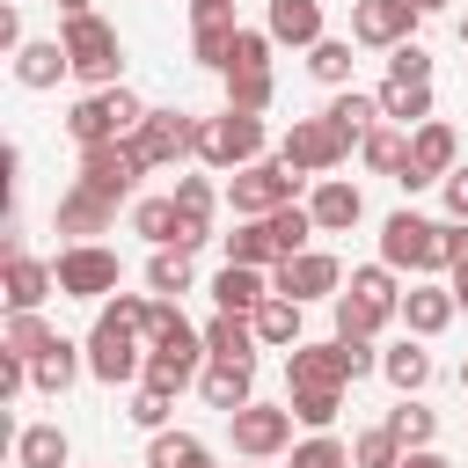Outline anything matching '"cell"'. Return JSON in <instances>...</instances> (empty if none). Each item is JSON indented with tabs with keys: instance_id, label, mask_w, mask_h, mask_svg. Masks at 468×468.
Here are the masks:
<instances>
[{
	"instance_id": "cell-63",
	"label": "cell",
	"mask_w": 468,
	"mask_h": 468,
	"mask_svg": "<svg viewBox=\"0 0 468 468\" xmlns=\"http://www.w3.org/2000/svg\"><path fill=\"white\" fill-rule=\"evenodd\" d=\"M249 468H263V461H249Z\"/></svg>"
},
{
	"instance_id": "cell-39",
	"label": "cell",
	"mask_w": 468,
	"mask_h": 468,
	"mask_svg": "<svg viewBox=\"0 0 468 468\" xmlns=\"http://www.w3.org/2000/svg\"><path fill=\"white\" fill-rule=\"evenodd\" d=\"M285 402H292V424L329 431V424H336V410H344V388H285Z\"/></svg>"
},
{
	"instance_id": "cell-5",
	"label": "cell",
	"mask_w": 468,
	"mask_h": 468,
	"mask_svg": "<svg viewBox=\"0 0 468 468\" xmlns=\"http://www.w3.org/2000/svg\"><path fill=\"white\" fill-rule=\"evenodd\" d=\"M197 161L219 168V176L263 161V117H249V110H219V117H205V124H197Z\"/></svg>"
},
{
	"instance_id": "cell-43",
	"label": "cell",
	"mask_w": 468,
	"mask_h": 468,
	"mask_svg": "<svg viewBox=\"0 0 468 468\" xmlns=\"http://www.w3.org/2000/svg\"><path fill=\"white\" fill-rule=\"evenodd\" d=\"M271 234H278V256H300V249H314V212L307 205H285V212H271Z\"/></svg>"
},
{
	"instance_id": "cell-10",
	"label": "cell",
	"mask_w": 468,
	"mask_h": 468,
	"mask_svg": "<svg viewBox=\"0 0 468 468\" xmlns=\"http://www.w3.org/2000/svg\"><path fill=\"white\" fill-rule=\"evenodd\" d=\"M139 176H146V161L132 154V139H117V146H88L80 154V190L88 197H102V205H132V190H139Z\"/></svg>"
},
{
	"instance_id": "cell-46",
	"label": "cell",
	"mask_w": 468,
	"mask_h": 468,
	"mask_svg": "<svg viewBox=\"0 0 468 468\" xmlns=\"http://www.w3.org/2000/svg\"><path fill=\"white\" fill-rule=\"evenodd\" d=\"M292 468H351V446L336 431H307V439H292Z\"/></svg>"
},
{
	"instance_id": "cell-55",
	"label": "cell",
	"mask_w": 468,
	"mask_h": 468,
	"mask_svg": "<svg viewBox=\"0 0 468 468\" xmlns=\"http://www.w3.org/2000/svg\"><path fill=\"white\" fill-rule=\"evenodd\" d=\"M439 197H446V219H468V161H461V168L439 183Z\"/></svg>"
},
{
	"instance_id": "cell-20",
	"label": "cell",
	"mask_w": 468,
	"mask_h": 468,
	"mask_svg": "<svg viewBox=\"0 0 468 468\" xmlns=\"http://www.w3.org/2000/svg\"><path fill=\"white\" fill-rule=\"evenodd\" d=\"M263 29H271V44H292V51H314L329 37L322 0H263Z\"/></svg>"
},
{
	"instance_id": "cell-22",
	"label": "cell",
	"mask_w": 468,
	"mask_h": 468,
	"mask_svg": "<svg viewBox=\"0 0 468 468\" xmlns=\"http://www.w3.org/2000/svg\"><path fill=\"white\" fill-rule=\"evenodd\" d=\"M271 292H278V285H271V271H249V263H219V278H212V314H256Z\"/></svg>"
},
{
	"instance_id": "cell-27",
	"label": "cell",
	"mask_w": 468,
	"mask_h": 468,
	"mask_svg": "<svg viewBox=\"0 0 468 468\" xmlns=\"http://www.w3.org/2000/svg\"><path fill=\"white\" fill-rule=\"evenodd\" d=\"M80 373H88V344H73V336H58L44 358H29V388L37 395H66Z\"/></svg>"
},
{
	"instance_id": "cell-35",
	"label": "cell",
	"mask_w": 468,
	"mask_h": 468,
	"mask_svg": "<svg viewBox=\"0 0 468 468\" xmlns=\"http://www.w3.org/2000/svg\"><path fill=\"white\" fill-rule=\"evenodd\" d=\"M132 234H146L154 249H176V241H183V212H176V197H139V205H132Z\"/></svg>"
},
{
	"instance_id": "cell-38",
	"label": "cell",
	"mask_w": 468,
	"mask_h": 468,
	"mask_svg": "<svg viewBox=\"0 0 468 468\" xmlns=\"http://www.w3.org/2000/svg\"><path fill=\"white\" fill-rule=\"evenodd\" d=\"M190 285H197V278H190V256H183V249H154V256H146V292H154V300H183Z\"/></svg>"
},
{
	"instance_id": "cell-49",
	"label": "cell",
	"mask_w": 468,
	"mask_h": 468,
	"mask_svg": "<svg viewBox=\"0 0 468 468\" xmlns=\"http://www.w3.org/2000/svg\"><path fill=\"white\" fill-rule=\"evenodd\" d=\"M168 197H176L190 219H212V212H219V190H212V176H176V190H168Z\"/></svg>"
},
{
	"instance_id": "cell-32",
	"label": "cell",
	"mask_w": 468,
	"mask_h": 468,
	"mask_svg": "<svg viewBox=\"0 0 468 468\" xmlns=\"http://www.w3.org/2000/svg\"><path fill=\"white\" fill-rule=\"evenodd\" d=\"M227 263H249V271H278L285 256H278V234H271V219H234V234H227Z\"/></svg>"
},
{
	"instance_id": "cell-19",
	"label": "cell",
	"mask_w": 468,
	"mask_h": 468,
	"mask_svg": "<svg viewBox=\"0 0 468 468\" xmlns=\"http://www.w3.org/2000/svg\"><path fill=\"white\" fill-rule=\"evenodd\" d=\"M0 292H7V314H44V300L58 292V278H51V263H37V256L22 249V256H7Z\"/></svg>"
},
{
	"instance_id": "cell-58",
	"label": "cell",
	"mask_w": 468,
	"mask_h": 468,
	"mask_svg": "<svg viewBox=\"0 0 468 468\" xmlns=\"http://www.w3.org/2000/svg\"><path fill=\"white\" fill-rule=\"evenodd\" d=\"M453 300H461V314H468V271H453Z\"/></svg>"
},
{
	"instance_id": "cell-30",
	"label": "cell",
	"mask_w": 468,
	"mask_h": 468,
	"mask_svg": "<svg viewBox=\"0 0 468 468\" xmlns=\"http://www.w3.org/2000/svg\"><path fill=\"white\" fill-rule=\"evenodd\" d=\"M300 314H307L300 300L271 292V300H263V307L249 314V322H256V344H263V351H292V344H307V336H300Z\"/></svg>"
},
{
	"instance_id": "cell-11",
	"label": "cell",
	"mask_w": 468,
	"mask_h": 468,
	"mask_svg": "<svg viewBox=\"0 0 468 468\" xmlns=\"http://www.w3.org/2000/svg\"><path fill=\"white\" fill-rule=\"evenodd\" d=\"M417 22H424L417 0H351V44H366V51L417 44Z\"/></svg>"
},
{
	"instance_id": "cell-8",
	"label": "cell",
	"mask_w": 468,
	"mask_h": 468,
	"mask_svg": "<svg viewBox=\"0 0 468 468\" xmlns=\"http://www.w3.org/2000/svg\"><path fill=\"white\" fill-rule=\"evenodd\" d=\"M197 124L205 117H190V110H146V124L132 132V154L146 161V176L176 168V161H197Z\"/></svg>"
},
{
	"instance_id": "cell-36",
	"label": "cell",
	"mask_w": 468,
	"mask_h": 468,
	"mask_svg": "<svg viewBox=\"0 0 468 468\" xmlns=\"http://www.w3.org/2000/svg\"><path fill=\"white\" fill-rule=\"evenodd\" d=\"M219 80H227V110H249V117H263L271 95H278L271 66H241V73H219Z\"/></svg>"
},
{
	"instance_id": "cell-34",
	"label": "cell",
	"mask_w": 468,
	"mask_h": 468,
	"mask_svg": "<svg viewBox=\"0 0 468 468\" xmlns=\"http://www.w3.org/2000/svg\"><path fill=\"white\" fill-rule=\"evenodd\" d=\"M344 292H358V300H366L380 322H395V314H402V285H395V271H388V263H358Z\"/></svg>"
},
{
	"instance_id": "cell-28",
	"label": "cell",
	"mask_w": 468,
	"mask_h": 468,
	"mask_svg": "<svg viewBox=\"0 0 468 468\" xmlns=\"http://www.w3.org/2000/svg\"><path fill=\"white\" fill-rule=\"evenodd\" d=\"M380 380H388L395 395H424V380H431V351H424V336L388 344V351H380Z\"/></svg>"
},
{
	"instance_id": "cell-54",
	"label": "cell",
	"mask_w": 468,
	"mask_h": 468,
	"mask_svg": "<svg viewBox=\"0 0 468 468\" xmlns=\"http://www.w3.org/2000/svg\"><path fill=\"white\" fill-rule=\"evenodd\" d=\"M439 241H446V271H468V219H439Z\"/></svg>"
},
{
	"instance_id": "cell-21",
	"label": "cell",
	"mask_w": 468,
	"mask_h": 468,
	"mask_svg": "<svg viewBox=\"0 0 468 468\" xmlns=\"http://www.w3.org/2000/svg\"><path fill=\"white\" fill-rule=\"evenodd\" d=\"M307 212H314V227H322V234H351V227L366 219V197H358V183L322 176V183L307 190Z\"/></svg>"
},
{
	"instance_id": "cell-24",
	"label": "cell",
	"mask_w": 468,
	"mask_h": 468,
	"mask_svg": "<svg viewBox=\"0 0 468 468\" xmlns=\"http://www.w3.org/2000/svg\"><path fill=\"white\" fill-rule=\"evenodd\" d=\"M197 395H205V410H219V417H234V410H249L256 402V366H205L197 373Z\"/></svg>"
},
{
	"instance_id": "cell-37",
	"label": "cell",
	"mask_w": 468,
	"mask_h": 468,
	"mask_svg": "<svg viewBox=\"0 0 468 468\" xmlns=\"http://www.w3.org/2000/svg\"><path fill=\"white\" fill-rule=\"evenodd\" d=\"M358 161H366L373 176H388V183H395V176L410 168V132H402V124H380V132L358 146Z\"/></svg>"
},
{
	"instance_id": "cell-53",
	"label": "cell",
	"mask_w": 468,
	"mask_h": 468,
	"mask_svg": "<svg viewBox=\"0 0 468 468\" xmlns=\"http://www.w3.org/2000/svg\"><path fill=\"white\" fill-rule=\"evenodd\" d=\"M22 388H29V358H22V351H7V344H0V402H15V395H22Z\"/></svg>"
},
{
	"instance_id": "cell-15",
	"label": "cell",
	"mask_w": 468,
	"mask_h": 468,
	"mask_svg": "<svg viewBox=\"0 0 468 468\" xmlns=\"http://www.w3.org/2000/svg\"><path fill=\"white\" fill-rule=\"evenodd\" d=\"M234 37H241L234 0H219V7H190V58H197L205 73H227V66H234Z\"/></svg>"
},
{
	"instance_id": "cell-17",
	"label": "cell",
	"mask_w": 468,
	"mask_h": 468,
	"mask_svg": "<svg viewBox=\"0 0 468 468\" xmlns=\"http://www.w3.org/2000/svg\"><path fill=\"white\" fill-rule=\"evenodd\" d=\"M461 314V300H453V285H439V278H417V285H402V329L410 336H439L446 322Z\"/></svg>"
},
{
	"instance_id": "cell-62",
	"label": "cell",
	"mask_w": 468,
	"mask_h": 468,
	"mask_svg": "<svg viewBox=\"0 0 468 468\" xmlns=\"http://www.w3.org/2000/svg\"><path fill=\"white\" fill-rule=\"evenodd\" d=\"M461 388H468V358H461Z\"/></svg>"
},
{
	"instance_id": "cell-40",
	"label": "cell",
	"mask_w": 468,
	"mask_h": 468,
	"mask_svg": "<svg viewBox=\"0 0 468 468\" xmlns=\"http://www.w3.org/2000/svg\"><path fill=\"white\" fill-rule=\"evenodd\" d=\"M380 424H388V431H395L402 446H431V439H439V410H424L417 395H402V402H395V410H388Z\"/></svg>"
},
{
	"instance_id": "cell-9",
	"label": "cell",
	"mask_w": 468,
	"mask_h": 468,
	"mask_svg": "<svg viewBox=\"0 0 468 468\" xmlns=\"http://www.w3.org/2000/svg\"><path fill=\"white\" fill-rule=\"evenodd\" d=\"M227 439H234L241 461H278V453H292V402H249V410H234V417H227Z\"/></svg>"
},
{
	"instance_id": "cell-50",
	"label": "cell",
	"mask_w": 468,
	"mask_h": 468,
	"mask_svg": "<svg viewBox=\"0 0 468 468\" xmlns=\"http://www.w3.org/2000/svg\"><path fill=\"white\" fill-rule=\"evenodd\" d=\"M95 314H102V322H124V329H139V336H146V314H154V300H146V292H110Z\"/></svg>"
},
{
	"instance_id": "cell-59",
	"label": "cell",
	"mask_w": 468,
	"mask_h": 468,
	"mask_svg": "<svg viewBox=\"0 0 468 468\" xmlns=\"http://www.w3.org/2000/svg\"><path fill=\"white\" fill-rule=\"evenodd\" d=\"M417 7H424V15H439V7H453V0H417Z\"/></svg>"
},
{
	"instance_id": "cell-7",
	"label": "cell",
	"mask_w": 468,
	"mask_h": 468,
	"mask_svg": "<svg viewBox=\"0 0 468 468\" xmlns=\"http://www.w3.org/2000/svg\"><path fill=\"white\" fill-rule=\"evenodd\" d=\"M88 380H102V388L146 380V336L124 329V322H102V314H95V329H88Z\"/></svg>"
},
{
	"instance_id": "cell-31",
	"label": "cell",
	"mask_w": 468,
	"mask_h": 468,
	"mask_svg": "<svg viewBox=\"0 0 468 468\" xmlns=\"http://www.w3.org/2000/svg\"><path fill=\"white\" fill-rule=\"evenodd\" d=\"M15 468H73V439L58 424H22L15 431Z\"/></svg>"
},
{
	"instance_id": "cell-29",
	"label": "cell",
	"mask_w": 468,
	"mask_h": 468,
	"mask_svg": "<svg viewBox=\"0 0 468 468\" xmlns=\"http://www.w3.org/2000/svg\"><path fill=\"white\" fill-rule=\"evenodd\" d=\"M373 95H380V117L388 124H402V132L431 124V80H380Z\"/></svg>"
},
{
	"instance_id": "cell-44",
	"label": "cell",
	"mask_w": 468,
	"mask_h": 468,
	"mask_svg": "<svg viewBox=\"0 0 468 468\" xmlns=\"http://www.w3.org/2000/svg\"><path fill=\"white\" fill-rule=\"evenodd\" d=\"M190 336H205V329H190L176 300H154V314H146V351H168V344H190Z\"/></svg>"
},
{
	"instance_id": "cell-61",
	"label": "cell",
	"mask_w": 468,
	"mask_h": 468,
	"mask_svg": "<svg viewBox=\"0 0 468 468\" xmlns=\"http://www.w3.org/2000/svg\"><path fill=\"white\" fill-rule=\"evenodd\" d=\"M190 7H219V0H190Z\"/></svg>"
},
{
	"instance_id": "cell-2",
	"label": "cell",
	"mask_w": 468,
	"mask_h": 468,
	"mask_svg": "<svg viewBox=\"0 0 468 468\" xmlns=\"http://www.w3.org/2000/svg\"><path fill=\"white\" fill-rule=\"evenodd\" d=\"M146 110L154 102H139L132 88H95V95H80L73 110H66V139L88 154V146H117V139H132L139 124H146Z\"/></svg>"
},
{
	"instance_id": "cell-42",
	"label": "cell",
	"mask_w": 468,
	"mask_h": 468,
	"mask_svg": "<svg viewBox=\"0 0 468 468\" xmlns=\"http://www.w3.org/2000/svg\"><path fill=\"white\" fill-rule=\"evenodd\" d=\"M307 73H314L322 88H351V37H322V44L307 51Z\"/></svg>"
},
{
	"instance_id": "cell-45",
	"label": "cell",
	"mask_w": 468,
	"mask_h": 468,
	"mask_svg": "<svg viewBox=\"0 0 468 468\" xmlns=\"http://www.w3.org/2000/svg\"><path fill=\"white\" fill-rule=\"evenodd\" d=\"M7 351H22V358H44L51 344H58V329L44 322V314H7V336H0Z\"/></svg>"
},
{
	"instance_id": "cell-48",
	"label": "cell",
	"mask_w": 468,
	"mask_h": 468,
	"mask_svg": "<svg viewBox=\"0 0 468 468\" xmlns=\"http://www.w3.org/2000/svg\"><path fill=\"white\" fill-rule=\"evenodd\" d=\"M124 417H132V424H139V431L154 439V431H168V417H176V395H161V388H139Z\"/></svg>"
},
{
	"instance_id": "cell-6",
	"label": "cell",
	"mask_w": 468,
	"mask_h": 468,
	"mask_svg": "<svg viewBox=\"0 0 468 468\" xmlns=\"http://www.w3.org/2000/svg\"><path fill=\"white\" fill-rule=\"evenodd\" d=\"M51 278H58V300H110L117 292V278H124V263H117V249H102V241H73V249H58L51 256Z\"/></svg>"
},
{
	"instance_id": "cell-26",
	"label": "cell",
	"mask_w": 468,
	"mask_h": 468,
	"mask_svg": "<svg viewBox=\"0 0 468 468\" xmlns=\"http://www.w3.org/2000/svg\"><path fill=\"white\" fill-rule=\"evenodd\" d=\"M256 322L249 314H212L205 322V358H219V366H256Z\"/></svg>"
},
{
	"instance_id": "cell-52",
	"label": "cell",
	"mask_w": 468,
	"mask_h": 468,
	"mask_svg": "<svg viewBox=\"0 0 468 468\" xmlns=\"http://www.w3.org/2000/svg\"><path fill=\"white\" fill-rule=\"evenodd\" d=\"M241 66H271V29H241L234 37V66L227 73H241Z\"/></svg>"
},
{
	"instance_id": "cell-56",
	"label": "cell",
	"mask_w": 468,
	"mask_h": 468,
	"mask_svg": "<svg viewBox=\"0 0 468 468\" xmlns=\"http://www.w3.org/2000/svg\"><path fill=\"white\" fill-rule=\"evenodd\" d=\"M402 468H453V461H446L439 446H410V453H402Z\"/></svg>"
},
{
	"instance_id": "cell-14",
	"label": "cell",
	"mask_w": 468,
	"mask_h": 468,
	"mask_svg": "<svg viewBox=\"0 0 468 468\" xmlns=\"http://www.w3.org/2000/svg\"><path fill=\"white\" fill-rule=\"evenodd\" d=\"M271 285H278L285 300L314 307V300H336V292H344V263H336L329 249H300V256H285V263L271 271Z\"/></svg>"
},
{
	"instance_id": "cell-60",
	"label": "cell",
	"mask_w": 468,
	"mask_h": 468,
	"mask_svg": "<svg viewBox=\"0 0 468 468\" xmlns=\"http://www.w3.org/2000/svg\"><path fill=\"white\" fill-rule=\"evenodd\" d=\"M461 58H468V15H461Z\"/></svg>"
},
{
	"instance_id": "cell-57",
	"label": "cell",
	"mask_w": 468,
	"mask_h": 468,
	"mask_svg": "<svg viewBox=\"0 0 468 468\" xmlns=\"http://www.w3.org/2000/svg\"><path fill=\"white\" fill-rule=\"evenodd\" d=\"M51 7H58V22H66V15H88V0H51Z\"/></svg>"
},
{
	"instance_id": "cell-18",
	"label": "cell",
	"mask_w": 468,
	"mask_h": 468,
	"mask_svg": "<svg viewBox=\"0 0 468 468\" xmlns=\"http://www.w3.org/2000/svg\"><path fill=\"white\" fill-rule=\"evenodd\" d=\"M51 227L66 234V249H73V241H102V234L117 227V205H102V197H88V190L73 183V190L51 205Z\"/></svg>"
},
{
	"instance_id": "cell-3",
	"label": "cell",
	"mask_w": 468,
	"mask_h": 468,
	"mask_svg": "<svg viewBox=\"0 0 468 468\" xmlns=\"http://www.w3.org/2000/svg\"><path fill=\"white\" fill-rule=\"evenodd\" d=\"M380 263H388L395 278H402V271H410V278H439V271H446L439 219H424V212H410V205L388 212V219H380Z\"/></svg>"
},
{
	"instance_id": "cell-23",
	"label": "cell",
	"mask_w": 468,
	"mask_h": 468,
	"mask_svg": "<svg viewBox=\"0 0 468 468\" xmlns=\"http://www.w3.org/2000/svg\"><path fill=\"white\" fill-rule=\"evenodd\" d=\"M322 117L336 124V139H344V146H366V139L388 124V117H380V95H366V88H336Z\"/></svg>"
},
{
	"instance_id": "cell-41",
	"label": "cell",
	"mask_w": 468,
	"mask_h": 468,
	"mask_svg": "<svg viewBox=\"0 0 468 468\" xmlns=\"http://www.w3.org/2000/svg\"><path fill=\"white\" fill-rule=\"evenodd\" d=\"M402 453H410V446H402L388 424H366V431L351 439V468H402Z\"/></svg>"
},
{
	"instance_id": "cell-4",
	"label": "cell",
	"mask_w": 468,
	"mask_h": 468,
	"mask_svg": "<svg viewBox=\"0 0 468 468\" xmlns=\"http://www.w3.org/2000/svg\"><path fill=\"white\" fill-rule=\"evenodd\" d=\"M300 190H307V176H300V168H285L278 154H263V161L234 168V183H227V205H234V219H271V212L300 205Z\"/></svg>"
},
{
	"instance_id": "cell-16",
	"label": "cell",
	"mask_w": 468,
	"mask_h": 468,
	"mask_svg": "<svg viewBox=\"0 0 468 468\" xmlns=\"http://www.w3.org/2000/svg\"><path fill=\"white\" fill-rule=\"evenodd\" d=\"M285 388H351L344 344H336V336H322V344H292V351H285Z\"/></svg>"
},
{
	"instance_id": "cell-51",
	"label": "cell",
	"mask_w": 468,
	"mask_h": 468,
	"mask_svg": "<svg viewBox=\"0 0 468 468\" xmlns=\"http://www.w3.org/2000/svg\"><path fill=\"white\" fill-rule=\"evenodd\" d=\"M388 80H431V51H424V44L388 51Z\"/></svg>"
},
{
	"instance_id": "cell-47",
	"label": "cell",
	"mask_w": 468,
	"mask_h": 468,
	"mask_svg": "<svg viewBox=\"0 0 468 468\" xmlns=\"http://www.w3.org/2000/svg\"><path fill=\"white\" fill-rule=\"evenodd\" d=\"M329 307H336V336H366V344H373V336L388 329V322H380V314H373V307H366L358 292H336Z\"/></svg>"
},
{
	"instance_id": "cell-13",
	"label": "cell",
	"mask_w": 468,
	"mask_h": 468,
	"mask_svg": "<svg viewBox=\"0 0 468 468\" xmlns=\"http://www.w3.org/2000/svg\"><path fill=\"white\" fill-rule=\"evenodd\" d=\"M278 161H285V168H300V176H329V168H344V161H351V146L336 139V124H329V117H292V132L278 139Z\"/></svg>"
},
{
	"instance_id": "cell-33",
	"label": "cell",
	"mask_w": 468,
	"mask_h": 468,
	"mask_svg": "<svg viewBox=\"0 0 468 468\" xmlns=\"http://www.w3.org/2000/svg\"><path fill=\"white\" fill-rule=\"evenodd\" d=\"M146 468H212V446L197 439V431H154L146 439Z\"/></svg>"
},
{
	"instance_id": "cell-25",
	"label": "cell",
	"mask_w": 468,
	"mask_h": 468,
	"mask_svg": "<svg viewBox=\"0 0 468 468\" xmlns=\"http://www.w3.org/2000/svg\"><path fill=\"white\" fill-rule=\"evenodd\" d=\"M58 73H73V58H66V44H58V37H29V44L15 51V80H22L29 95L58 88Z\"/></svg>"
},
{
	"instance_id": "cell-1",
	"label": "cell",
	"mask_w": 468,
	"mask_h": 468,
	"mask_svg": "<svg viewBox=\"0 0 468 468\" xmlns=\"http://www.w3.org/2000/svg\"><path fill=\"white\" fill-rule=\"evenodd\" d=\"M58 44H66V58H73V80H88V95L95 88H124V37L88 7V15H66L58 22Z\"/></svg>"
},
{
	"instance_id": "cell-12",
	"label": "cell",
	"mask_w": 468,
	"mask_h": 468,
	"mask_svg": "<svg viewBox=\"0 0 468 468\" xmlns=\"http://www.w3.org/2000/svg\"><path fill=\"white\" fill-rule=\"evenodd\" d=\"M453 168H461V139H453V124H446V117H431V124H417V132H410V168H402L395 183L417 197V190L446 183Z\"/></svg>"
}]
</instances>
